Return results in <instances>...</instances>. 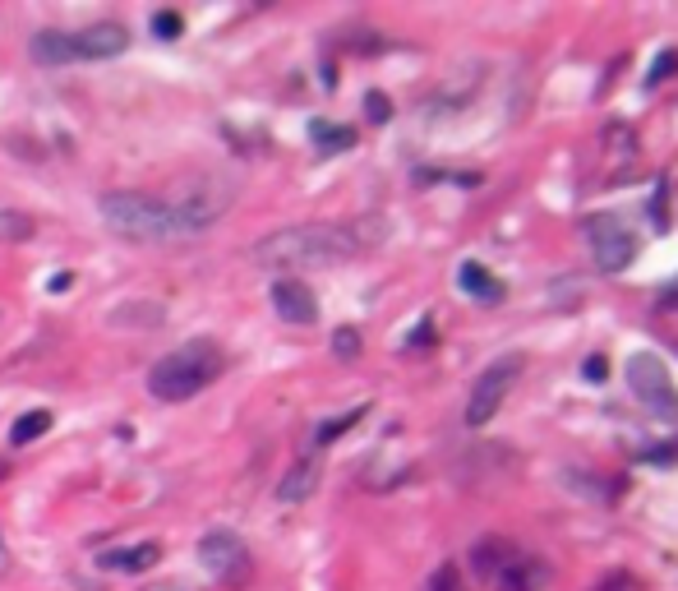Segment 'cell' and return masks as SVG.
Wrapping results in <instances>:
<instances>
[{
  "label": "cell",
  "mask_w": 678,
  "mask_h": 591,
  "mask_svg": "<svg viewBox=\"0 0 678 591\" xmlns=\"http://www.w3.org/2000/svg\"><path fill=\"white\" fill-rule=\"evenodd\" d=\"M586 236H591V250H595L600 273H623V268L637 259V236L628 231V222L623 218L595 213V218H586Z\"/></svg>",
  "instance_id": "obj_8"
},
{
  "label": "cell",
  "mask_w": 678,
  "mask_h": 591,
  "mask_svg": "<svg viewBox=\"0 0 678 591\" xmlns=\"http://www.w3.org/2000/svg\"><path fill=\"white\" fill-rule=\"evenodd\" d=\"M508 555H512V545L508 541H499V536H485V541L471 550V568H476L485 582H494V573H499L503 564H508Z\"/></svg>",
  "instance_id": "obj_15"
},
{
  "label": "cell",
  "mask_w": 678,
  "mask_h": 591,
  "mask_svg": "<svg viewBox=\"0 0 678 591\" xmlns=\"http://www.w3.org/2000/svg\"><path fill=\"white\" fill-rule=\"evenodd\" d=\"M678 70V51L669 47V51H660V56H655V65H651V74H646V88H655V84H665L669 74Z\"/></svg>",
  "instance_id": "obj_22"
},
{
  "label": "cell",
  "mask_w": 678,
  "mask_h": 591,
  "mask_svg": "<svg viewBox=\"0 0 678 591\" xmlns=\"http://www.w3.org/2000/svg\"><path fill=\"white\" fill-rule=\"evenodd\" d=\"M157 559H162V545L143 541V545H130V550H102V555H97V564L116 568V573H148Z\"/></svg>",
  "instance_id": "obj_13"
},
{
  "label": "cell",
  "mask_w": 678,
  "mask_h": 591,
  "mask_svg": "<svg viewBox=\"0 0 678 591\" xmlns=\"http://www.w3.org/2000/svg\"><path fill=\"white\" fill-rule=\"evenodd\" d=\"M310 139L319 144V153H346V148L356 144V130L351 125H333V121H314Z\"/></svg>",
  "instance_id": "obj_17"
},
{
  "label": "cell",
  "mask_w": 678,
  "mask_h": 591,
  "mask_svg": "<svg viewBox=\"0 0 678 591\" xmlns=\"http://www.w3.org/2000/svg\"><path fill=\"white\" fill-rule=\"evenodd\" d=\"M628 388L637 393V402L651 411L655 421L678 425V388H674V379H669V365L660 361V356H646V351H637V356L628 361Z\"/></svg>",
  "instance_id": "obj_4"
},
{
  "label": "cell",
  "mask_w": 678,
  "mask_h": 591,
  "mask_svg": "<svg viewBox=\"0 0 678 591\" xmlns=\"http://www.w3.org/2000/svg\"><path fill=\"white\" fill-rule=\"evenodd\" d=\"M517 374H522V356H503V361H494L489 370H480V379L471 384V398H466V425L494 421V411L503 407V398H508L512 384H517Z\"/></svg>",
  "instance_id": "obj_6"
},
{
  "label": "cell",
  "mask_w": 678,
  "mask_h": 591,
  "mask_svg": "<svg viewBox=\"0 0 678 591\" xmlns=\"http://www.w3.org/2000/svg\"><path fill=\"white\" fill-rule=\"evenodd\" d=\"M153 33L162 37V42H176L180 37V14L176 10H157L153 14Z\"/></svg>",
  "instance_id": "obj_24"
},
{
  "label": "cell",
  "mask_w": 678,
  "mask_h": 591,
  "mask_svg": "<svg viewBox=\"0 0 678 591\" xmlns=\"http://www.w3.org/2000/svg\"><path fill=\"white\" fill-rule=\"evenodd\" d=\"M365 111H369V121L374 125H383L388 116H393V102H388L383 93H365Z\"/></svg>",
  "instance_id": "obj_26"
},
{
  "label": "cell",
  "mask_w": 678,
  "mask_h": 591,
  "mask_svg": "<svg viewBox=\"0 0 678 591\" xmlns=\"http://www.w3.org/2000/svg\"><path fill=\"white\" fill-rule=\"evenodd\" d=\"M10 568V550H5V536H0V573Z\"/></svg>",
  "instance_id": "obj_30"
},
{
  "label": "cell",
  "mask_w": 678,
  "mask_h": 591,
  "mask_svg": "<svg viewBox=\"0 0 678 591\" xmlns=\"http://www.w3.org/2000/svg\"><path fill=\"white\" fill-rule=\"evenodd\" d=\"M171 204V222H176V236H203L208 227H217L226 208H231V185L222 181H194L180 199Z\"/></svg>",
  "instance_id": "obj_5"
},
{
  "label": "cell",
  "mask_w": 678,
  "mask_h": 591,
  "mask_svg": "<svg viewBox=\"0 0 678 591\" xmlns=\"http://www.w3.org/2000/svg\"><path fill=\"white\" fill-rule=\"evenodd\" d=\"M314 490H319V462H314V458H300L296 467L282 476V485H277V499H282V504H300V499H310Z\"/></svg>",
  "instance_id": "obj_14"
},
{
  "label": "cell",
  "mask_w": 678,
  "mask_h": 591,
  "mask_svg": "<svg viewBox=\"0 0 678 591\" xmlns=\"http://www.w3.org/2000/svg\"><path fill=\"white\" fill-rule=\"evenodd\" d=\"M222 365L226 361H222V351H217V342H208V338L185 342V347L167 351L148 370V393L157 402H190L194 393H203L222 374Z\"/></svg>",
  "instance_id": "obj_2"
},
{
  "label": "cell",
  "mask_w": 678,
  "mask_h": 591,
  "mask_svg": "<svg viewBox=\"0 0 678 591\" xmlns=\"http://www.w3.org/2000/svg\"><path fill=\"white\" fill-rule=\"evenodd\" d=\"M425 342H434V324H429V319L416 328V338H411V347H425Z\"/></svg>",
  "instance_id": "obj_29"
},
{
  "label": "cell",
  "mask_w": 678,
  "mask_h": 591,
  "mask_svg": "<svg viewBox=\"0 0 678 591\" xmlns=\"http://www.w3.org/2000/svg\"><path fill=\"white\" fill-rule=\"evenodd\" d=\"M549 564L536 555H522V550H512L508 564L494 573V591H545L549 587Z\"/></svg>",
  "instance_id": "obj_9"
},
{
  "label": "cell",
  "mask_w": 678,
  "mask_h": 591,
  "mask_svg": "<svg viewBox=\"0 0 678 591\" xmlns=\"http://www.w3.org/2000/svg\"><path fill=\"white\" fill-rule=\"evenodd\" d=\"M130 47V28L125 24H93L84 28V33H74V56L79 61H111V56H120V51Z\"/></svg>",
  "instance_id": "obj_10"
},
{
  "label": "cell",
  "mask_w": 678,
  "mask_h": 591,
  "mask_svg": "<svg viewBox=\"0 0 678 591\" xmlns=\"http://www.w3.org/2000/svg\"><path fill=\"white\" fill-rule=\"evenodd\" d=\"M457 282H462V291L466 296H476V301H485V305H494V301H503V282L499 278H489L480 264H462V273H457Z\"/></svg>",
  "instance_id": "obj_16"
},
{
  "label": "cell",
  "mask_w": 678,
  "mask_h": 591,
  "mask_svg": "<svg viewBox=\"0 0 678 591\" xmlns=\"http://www.w3.org/2000/svg\"><path fill=\"white\" fill-rule=\"evenodd\" d=\"M383 241L379 218L365 222H305V227H282L254 245V259L263 268H328L346 264L360 250Z\"/></svg>",
  "instance_id": "obj_1"
},
{
  "label": "cell",
  "mask_w": 678,
  "mask_h": 591,
  "mask_svg": "<svg viewBox=\"0 0 678 591\" xmlns=\"http://www.w3.org/2000/svg\"><path fill=\"white\" fill-rule=\"evenodd\" d=\"M33 231L37 227L28 213H0V241H28Z\"/></svg>",
  "instance_id": "obj_19"
},
{
  "label": "cell",
  "mask_w": 678,
  "mask_h": 591,
  "mask_svg": "<svg viewBox=\"0 0 678 591\" xmlns=\"http://www.w3.org/2000/svg\"><path fill=\"white\" fill-rule=\"evenodd\" d=\"M333 351H337V356H342V361H351V356H356V351H360V333H356V328H337Z\"/></svg>",
  "instance_id": "obj_25"
},
{
  "label": "cell",
  "mask_w": 678,
  "mask_h": 591,
  "mask_svg": "<svg viewBox=\"0 0 678 591\" xmlns=\"http://www.w3.org/2000/svg\"><path fill=\"white\" fill-rule=\"evenodd\" d=\"M28 56H33L37 65H70V61H79V56H74V33L42 28V33H33V42H28Z\"/></svg>",
  "instance_id": "obj_12"
},
{
  "label": "cell",
  "mask_w": 678,
  "mask_h": 591,
  "mask_svg": "<svg viewBox=\"0 0 678 591\" xmlns=\"http://www.w3.org/2000/svg\"><path fill=\"white\" fill-rule=\"evenodd\" d=\"M591 591H642V582L632 578L628 568H614V573H605V578H595Z\"/></svg>",
  "instance_id": "obj_21"
},
{
  "label": "cell",
  "mask_w": 678,
  "mask_h": 591,
  "mask_svg": "<svg viewBox=\"0 0 678 591\" xmlns=\"http://www.w3.org/2000/svg\"><path fill=\"white\" fill-rule=\"evenodd\" d=\"M665 199H669V185L660 181V185H655V227H660V231L669 227V218H665Z\"/></svg>",
  "instance_id": "obj_27"
},
{
  "label": "cell",
  "mask_w": 678,
  "mask_h": 591,
  "mask_svg": "<svg viewBox=\"0 0 678 591\" xmlns=\"http://www.w3.org/2000/svg\"><path fill=\"white\" fill-rule=\"evenodd\" d=\"M605 374H609V361H605V356H591V361H586V379H591V384H600Z\"/></svg>",
  "instance_id": "obj_28"
},
{
  "label": "cell",
  "mask_w": 678,
  "mask_h": 591,
  "mask_svg": "<svg viewBox=\"0 0 678 591\" xmlns=\"http://www.w3.org/2000/svg\"><path fill=\"white\" fill-rule=\"evenodd\" d=\"M199 564H203V573H208V578L226 582V587H236V582L250 578V545L240 541L236 531L217 527V531H208V536L199 541Z\"/></svg>",
  "instance_id": "obj_7"
},
{
  "label": "cell",
  "mask_w": 678,
  "mask_h": 591,
  "mask_svg": "<svg viewBox=\"0 0 678 591\" xmlns=\"http://www.w3.org/2000/svg\"><path fill=\"white\" fill-rule=\"evenodd\" d=\"M51 430V411H24L19 421H14V430H10V444L14 448H24V444H33V439H42Z\"/></svg>",
  "instance_id": "obj_18"
},
{
  "label": "cell",
  "mask_w": 678,
  "mask_h": 591,
  "mask_svg": "<svg viewBox=\"0 0 678 591\" xmlns=\"http://www.w3.org/2000/svg\"><path fill=\"white\" fill-rule=\"evenodd\" d=\"M273 310L282 314L286 324H314L319 319V301H314V291L300 278L273 282Z\"/></svg>",
  "instance_id": "obj_11"
},
{
  "label": "cell",
  "mask_w": 678,
  "mask_h": 591,
  "mask_svg": "<svg viewBox=\"0 0 678 591\" xmlns=\"http://www.w3.org/2000/svg\"><path fill=\"white\" fill-rule=\"evenodd\" d=\"M102 222L125 241H176V222H171V204L153 199L139 190H116L97 199Z\"/></svg>",
  "instance_id": "obj_3"
},
{
  "label": "cell",
  "mask_w": 678,
  "mask_h": 591,
  "mask_svg": "<svg viewBox=\"0 0 678 591\" xmlns=\"http://www.w3.org/2000/svg\"><path fill=\"white\" fill-rule=\"evenodd\" d=\"M425 591H462V573H457V564H439V573L425 582Z\"/></svg>",
  "instance_id": "obj_23"
},
{
  "label": "cell",
  "mask_w": 678,
  "mask_h": 591,
  "mask_svg": "<svg viewBox=\"0 0 678 591\" xmlns=\"http://www.w3.org/2000/svg\"><path fill=\"white\" fill-rule=\"evenodd\" d=\"M360 416H365V407H351L346 416H337V421L319 425V435H314V444H319V448H323V444H333V439H337V435H346V430H351V425H356Z\"/></svg>",
  "instance_id": "obj_20"
}]
</instances>
